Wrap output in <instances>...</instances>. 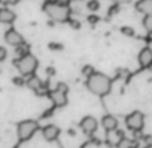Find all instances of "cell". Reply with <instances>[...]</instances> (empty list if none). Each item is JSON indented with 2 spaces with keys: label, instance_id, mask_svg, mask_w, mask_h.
<instances>
[{
  "label": "cell",
  "instance_id": "cell-1",
  "mask_svg": "<svg viewBox=\"0 0 152 148\" xmlns=\"http://www.w3.org/2000/svg\"><path fill=\"white\" fill-rule=\"evenodd\" d=\"M86 84L89 92H92L96 96H105L107 93H110L111 87H112L111 79L102 72H95L89 77H87Z\"/></svg>",
  "mask_w": 152,
  "mask_h": 148
},
{
  "label": "cell",
  "instance_id": "cell-2",
  "mask_svg": "<svg viewBox=\"0 0 152 148\" xmlns=\"http://www.w3.org/2000/svg\"><path fill=\"white\" fill-rule=\"evenodd\" d=\"M44 11L53 21L64 23L69 19V7L60 1H47L44 4Z\"/></svg>",
  "mask_w": 152,
  "mask_h": 148
},
{
  "label": "cell",
  "instance_id": "cell-3",
  "mask_svg": "<svg viewBox=\"0 0 152 148\" xmlns=\"http://www.w3.org/2000/svg\"><path fill=\"white\" fill-rule=\"evenodd\" d=\"M15 64L21 76H31V75L35 74L39 63H37V59L34 55L27 53V55L21 56V58H18Z\"/></svg>",
  "mask_w": 152,
  "mask_h": 148
},
{
  "label": "cell",
  "instance_id": "cell-4",
  "mask_svg": "<svg viewBox=\"0 0 152 148\" xmlns=\"http://www.w3.org/2000/svg\"><path fill=\"white\" fill-rule=\"evenodd\" d=\"M39 124L35 120H23L18 124V136L20 140H28L34 136V133L37 131Z\"/></svg>",
  "mask_w": 152,
  "mask_h": 148
},
{
  "label": "cell",
  "instance_id": "cell-5",
  "mask_svg": "<svg viewBox=\"0 0 152 148\" xmlns=\"http://www.w3.org/2000/svg\"><path fill=\"white\" fill-rule=\"evenodd\" d=\"M126 125L131 131H142L144 127V115L140 111H134L126 117Z\"/></svg>",
  "mask_w": 152,
  "mask_h": 148
},
{
  "label": "cell",
  "instance_id": "cell-6",
  "mask_svg": "<svg viewBox=\"0 0 152 148\" xmlns=\"http://www.w3.org/2000/svg\"><path fill=\"white\" fill-rule=\"evenodd\" d=\"M4 40H5V43H7V44L12 45V47H18V45H20V44H23V43H24L23 36H21V35L19 34L16 29H13V28L5 31Z\"/></svg>",
  "mask_w": 152,
  "mask_h": 148
},
{
  "label": "cell",
  "instance_id": "cell-7",
  "mask_svg": "<svg viewBox=\"0 0 152 148\" xmlns=\"http://www.w3.org/2000/svg\"><path fill=\"white\" fill-rule=\"evenodd\" d=\"M80 128L84 131V133L91 135L97 130V120L94 116H84L80 122Z\"/></svg>",
  "mask_w": 152,
  "mask_h": 148
},
{
  "label": "cell",
  "instance_id": "cell-8",
  "mask_svg": "<svg viewBox=\"0 0 152 148\" xmlns=\"http://www.w3.org/2000/svg\"><path fill=\"white\" fill-rule=\"evenodd\" d=\"M42 133H43V138H44L47 141H53L59 138V135H60V128L55 124H48L43 128Z\"/></svg>",
  "mask_w": 152,
  "mask_h": 148
},
{
  "label": "cell",
  "instance_id": "cell-9",
  "mask_svg": "<svg viewBox=\"0 0 152 148\" xmlns=\"http://www.w3.org/2000/svg\"><path fill=\"white\" fill-rule=\"evenodd\" d=\"M137 60H139V64L144 68L152 66V50L151 48H143L142 51L137 55Z\"/></svg>",
  "mask_w": 152,
  "mask_h": 148
},
{
  "label": "cell",
  "instance_id": "cell-10",
  "mask_svg": "<svg viewBox=\"0 0 152 148\" xmlns=\"http://www.w3.org/2000/svg\"><path fill=\"white\" fill-rule=\"evenodd\" d=\"M48 96H50L51 100L53 101V104L58 107H63L67 104V93L61 92V91L56 90V88L53 91H51V92L48 93Z\"/></svg>",
  "mask_w": 152,
  "mask_h": 148
},
{
  "label": "cell",
  "instance_id": "cell-11",
  "mask_svg": "<svg viewBox=\"0 0 152 148\" xmlns=\"http://www.w3.org/2000/svg\"><path fill=\"white\" fill-rule=\"evenodd\" d=\"M102 125L105 131H116V128H118V125H119V122L112 115H105V116L102 117Z\"/></svg>",
  "mask_w": 152,
  "mask_h": 148
},
{
  "label": "cell",
  "instance_id": "cell-12",
  "mask_svg": "<svg viewBox=\"0 0 152 148\" xmlns=\"http://www.w3.org/2000/svg\"><path fill=\"white\" fill-rule=\"evenodd\" d=\"M16 19V15L13 11H11L10 8H0V23L3 24H11L13 23Z\"/></svg>",
  "mask_w": 152,
  "mask_h": 148
},
{
  "label": "cell",
  "instance_id": "cell-13",
  "mask_svg": "<svg viewBox=\"0 0 152 148\" xmlns=\"http://www.w3.org/2000/svg\"><path fill=\"white\" fill-rule=\"evenodd\" d=\"M137 12L143 13V15H152V0H139L135 5Z\"/></svg>",
  "mask_w": 152,
  "mask_h": 148
},
{
  "label": "cell",
  "instance_id": "cell-14",
  "mask_svg": "<svg viewBox=\"0 0 152 148\" xmlns=\"http://www.w3.org/2000/svg\"><path fill=\"white\" fill-rule=\"evenodd\" d=\"M43 84H44V83H43L42 80H40L35 74L31 75V76H27V83H26V85L29 88V90L34 91V92H36V91L39 90V88L42 87Z\"/></svg>",
  "mask_w": 152,
  "mask_h": 148
},
{
  "label": "cell",
  "instance_id": "cell-15",
  "mask_svg": "<svg viewBox=\"0 0 152 148\" xmlns=\"http://www.w3.org/2000/svg\"><path fill=\"white\" fill-rule=\"evenodd\" d=\"M118 148H137V141L136 140H129L127 138H123L118 141L116 144Z\"/></svg>",
  "mask_w": 152,
  "mask_h": 148
},
{
  "label": "cell",
  "instance_id": "cell-16",
  "mask_svg": "<svg viewBox=\"0 0 152 148\" xmlns=\"http://www.w3.org/2000/svg\"><path fill=\"white\" fill-rule=\"evenodd\" d=\"M143 27L148 34H152V15H147L143 19Z\"/></svg>",
  "mask_w": 152,
  "mask_h": 148
},
{
  "label": "cell",
  "instance_id": "cell-17",
  "mask_svg": "<svg viewBox=\"0 0 152 148\" xmlns=\"http://www.w3.org/2000/svg\"><path fill=\"white\" fill-rule=\"evenodd\" d=\"M15 53H16V56L21 58V56L27 55V53H29V52H28V48H27V45L23 43V44H20V45H18V47H15Z\"/></svg>",
  "mask_w": 152,
  "mask_h": 148
},
{
  "label": "cell",
  "instance_id": "cell-18",
  "mask_svg": "<svg viewBox=\"0 0 152 148\" xmlns=\"http://www.w3.org/2000/svg\"><path fill=\"white\" fill-rule=\"evenodd\" d=\"M120 32L124 35V36H127V37H134L135 36V29L132 28V27H128V26L121 27Z\"/></svg>",
  "mask_w": 152,
  "mask_h": 148
},
{
  "label": "cell",
  "instance_id": "cell-19",
  "mask_svg": "<svg viewBox=\"0 0 152 148\" xmlns=\"http://www.w3.org/2000/svg\"><path fill=\"white\" fill-rule=\"evenodd\" d=\"M87 8H88L91 12H96V11L100 8L99 0H89V1L87 3Z\"/></svg>",
  "mask_w": 152,
  "mask_h": 148
},
{
  "label": "cell",
  "instance_id": "cell-20",
  "mask_svg": "<svg viewBox=\"0 0 152 148\" xmlns=\"http://www.w3.org/2000/svg\"><path fill=\"white\" fill-rule=\"evenodd\" d=\"M81 74H83L86 77H89L92 74H95V69L92 68L91 66H86V67H83V69H81Z\"/></svg>",
  "mask_w": 152,
  "mask_h": 148
},
{
  "label": "cell",
  "instance_id": "cell-21",
  "mask_svg": "<svg viewBox=\"0 0 152 148\" xmlns=\"http://www.w3.org/2000/svg\"><path fill=\"white\" fill-rule=\"evenodd\" d=\"M12 82H13V84H16V85H20V87H23V85H26V83H27V79H23V76H15L12 79Z\"/></svg>",
  "mask_w": 152,
  "mask_h": 148
},
{
  "label": "cell",
  "instance_id": "cell-22",
  "mask_svg": "<svg viewBox=\"0 0 152 148\" xmlns=\"http://www.w3.org/2000/svg\"><path fill=\"white\" fill-rule=\"evenodd\" d=\"M48 48L52 51H61L64 47H63V44H60V43H50V44H48Z\"/></svg>",
  "mask_w": 152,
  "mask_h": 148
},
{
  "label": "cell",
  "instance_id": "cell-23",
  "mask_svg": "<svg viewBox=\"0 0 152 148\" xmlns=\"http://www.w3.org/2000/svg\"><path fill=\"white\" fill-rule=\"evenodd\" d=\"M56 90H59V91H61V92L67 93V92H68V85H67L66 83H59V84L56 85Z\"/></svg>",
  "mask_w": 152,
  "mask_h": 148
},
{
  "label": "cell",
  "instance_id": "cell-24",
  "mask_svg": "<svg viewBox=\"0 0 152 148\" xmlns=\"http://www.w3.org/2000/svg\"><path fill=\"white\" fill-rule=\"evenodd\" d=\"M142 140H143V143L145 144V147L152 146V135H144Z\"/></svg>",
  "mask_w": 152,
  "mask_h": 148
},
{
  "label": "cell",
  "instance_id": "cell-25",
  "mask_svg": "<svg viewBox=\"0 0 152 148\" xmlns=\"http://www.w3.org/2000/svg\"><path fill=\"white\" fill-rule=\"evenodd\" d=\"M7 58V50L4 47H0V61H3Z\"/></svg>",
  "mask_w": 152,
  "mask_h": 148
},
{
  "label": "cell",
  "instance_id": "cell-26",
  "mask_svg": "<svg viewBox=\"0 0 152 148\" xmlns=\"http://www.w3.org/2000/svg\"><path fill=\"white\" fill-rule=\"evenodd\" d=\"M88 21L91 24H95V23H97V21H99V17H97V16H94V15H89L88 16Z\"/></svg>",
  "mask_w": 152,
  "mask_h": 148
},
{
  "label": "cell",
  "instance_id": "cell-27",
  "mask_svg": "<svg viewBox=\"0 0 152 148\" xmlns=\"http://www.w3.org/2000/svg\"><path fill=\"white\" fill-rule=\"evenodd\" d=\"M18 0H0V3H4V4H15Z\"/></svg>",
  "mask_w": 152,
  "mask_h": 148
},
{
  "label": "cell",
  "instance_id": "cell-28",
  "mask_svg": "<svg viewBox=\"0 0 152 148\" xmlns=\"http://www.w3.org/2000/svg\"><path fill=\"white\" fill-rule=\"evenodd\" d=\"M47 74H48V75H53V74H55V69L51 68V67H50V68L47 69Z\"/></svg>",
  "mask_w": 152,
  "mask_h": 148
},
{
  "label": "cell",
  "instance_id": "cell-29",
  "mask_svg": "<svg viewBox=\"0 0 152 148\" xmlns=\"http://www.w3.org/2000/svg\"><path fill=\"white\" fill-rule=\"evenodd\" d=\"M145 148H152V146H148V147H145Z\"/></svg>",
  "mask_w": 152,
  "mask_h": 148
},
{
  "label": "cell",
  "instance_id": "cell-30",
  "mask_svg": "<svg viewBox=\"0 0 152 148\" xmlns=\"http://www.w3.org/2000/svg\"><path fill=\"white\" fill-rule=\"evenodd\" d=\"M150 68H151V71H152V66H151V67H150Z\"/></svg>",
  "mask_w": 152,
  "mask_h": 148
}]
</instances>
